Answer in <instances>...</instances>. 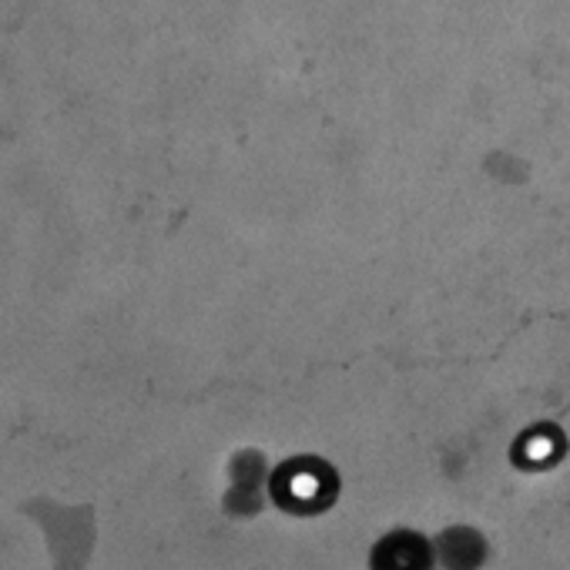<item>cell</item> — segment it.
Returning a JSON list of instances; mask_svg holds the SVG:
<instances>
[{
    "label": "cell",
    "instance_id": "3957f363",
    "mask_svg": "<svg viewBox=\"0 0 570 570\" xmlns=\"http://www.w3.org/2000/svg\"><path fill=\"white\" fill-rule=\"evenodd\" d=\"M262 483H265V456L255 450H245L232 460V490H228V513L232 517H252L262 510Z\"/></svg>",
    "mask_w": 570,
    "mask_h": 570
},
{
    "label": "cell",
    "instance_id": "277c9868",
    "mask_svg": "<svg viewBox=\"0 0 570 570\" xmlns=\"http://www.w3.org/2000/svg\"><path fill=\"white\" fill-rule=\"evenodd\" d=\"M436 563L443 570H480L490 557V543L476 527H446L436 540Z\"/></svg>",
    "mask_w": 570,
    "mask_h": 570
},
{
    "label": "cell",
    "instance_id": "6da1fadb",
    "mask_svg": "<svg viewBox=\"0 0 570 570\" xmlns=\"http://www.w3.org/2000/svg\"><path fill=\"white\" fill-rule=\"evenodd\" d=\"M268 493L282 510L313 517L333 507L340 493V476L320 456H296V460H285L268 476Z\"/></svg>",
    "mask_w": 570,
    "mask_h": 570
},
{
    "label": "cell",
    "instance_id": "7a4b0ae2",
    "mask_svg": "<svg viewBox=\"0 0 570 570\" xmlns=\"http://www.w3.org/2000/svg\"><path fill=\"white\" fill-rule=\"evenodd\" d=\"M436 550L420 530H390L370 550V570H433Z\"/></svg>",
    "mask_w": 570,
    "mask_h": 570
}]
</instances>
